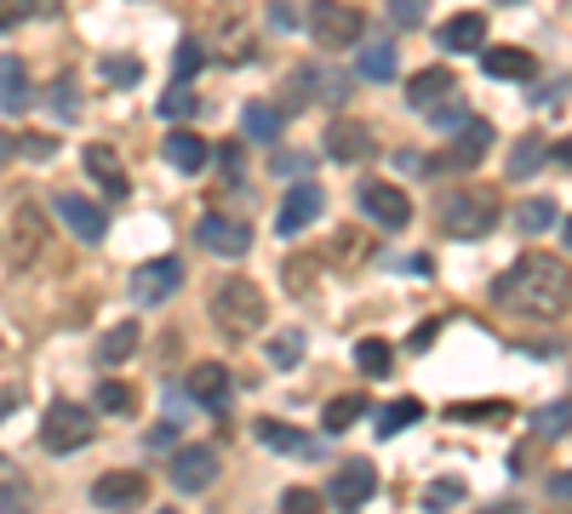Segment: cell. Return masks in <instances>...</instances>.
I'll return each mask as SVG.
<instances>
[{
  "label": "cell",
  "instance_id": "6da1fadb",
  "mask_svg": "<svg viewBox=\"0 0 572 514\" xmlns=\"http://www.w3.org/2000/svg\"><path fill=\"white\" fill-rule=\"evenodd\" d=\"M566 297H572L566 263L550 258V252H521L492 281V303L510 308V315H521V321H561L566 315Z\"/></svg>",
  "mask_w": 572,
  "mask_h": 514
},
{
  "label": "cell",
  "instance_id": "7a4b0ae2",
  "mask_svg": "<svg viewBox=\"0 0 572 514\" xmlns=\"http://www.w3.org/2000/svg\"><path fill=\"white\" fill-rule=\"evenodd\" d=\"M207 308H212V321H218L223 337H252V332L269 321V297L258 292V281H247V274L218 281L212 297H207Z\"/></svg>",
  "mask_w": 572,
  "mask_h": 514
},
{
  "label": "cell",
  "instance_id": "3957f363",
  "mask_svg": "<svg viewBox=\"0 0 572 514\" xmlns=\"http://www.w3.org/2000/svg\"><path fill=\"white\" fill-rule=\"evenodd\" d=\"M498 195L492 189H447V200H441V229L453 234V240H487L492 229H498Z\"/></svg>",
  "mask_w": 572,
  "mask_h": 514
},
{
  "label": "cell",
  "instance_id": "277c9868",
  "mask_svg": "<svg viewBox=\"0 0 572 514\" xmlns=\"http://www.w3.org/2000/svg\"><path fill=\"white\" fill-rule=\"evenodd\" d=\"M310 34H315L321 52H344V46H361L366 18H361V7H350V0H315L310 7Z\"/></svg>",
  "mask_w": 572,
  "mask_h": 514
},
{
  "label": "cell",
  "instance_id": "5b68a950",
  "mask_svg": "<svg viewBox=\"0 0 572 514\" xmlns=\"http://www.w3.org/2000/svg\"><path fill=\"white\" fill-rule=\"evenodd\" d=\"M41 445H46L52 458H70V452H81V445H92V411H86V406H75V400L46 406Z\"/></svg>",
  "mask_w": 572,
  "mask_h": 514
},
{
  "label": "cell",
  "instance_id": "8992f818",
  "mask_svg": "<svg viewBox=\"0 0 572 514\" xmlns=\"http://www.w3.org/2000/svg\"><path fill=\"white\" fill-rule=\"evenodd\" d=\"M355 206H361V212L373 218L378 229H407V223H413L407 189H395V183H384V178H366V183L355 189Z\"/></svg>",
  "mask_w": 572,
  "mask_h": 514
},
{
  "label": "cell",
  "instance_id": "52a82bcc",
  "mask_svg": "<svg viewBox=\"0 0 572 514\" xmlns=\"http://www.w3.org/2000/svg\"><path fill=\"white\" fill-rule=\"evenodd\" d=\"M178 286H184V263L178 258H149V263L132 269V303H138V308L166 303Z\"/></svg>",
  "mask_w": 572,
  "mask_h": 514
},
{
  "label": "cell",
  "instance_id": "ba28073f",
  "mask_svg": "<svg viewBox=\"0 0 572 514\" xmlns=\"http://www.w3.org/2000/svg\"><path fill=\"white\" fill-rule=\"evenodd\" d=\"M92 503L97 508H138L149 503V474L144 469H110L92 480Z\"/></svg>",
  "mask_w": 572,
  "mask_h": 514
},
{
  "label": "cell",
  "instance_id": "9c48e42d",
  "mask_svg": "<svg viewBox=\"0 0 572 514\" xmlns=\"http://www.w3.org/2000/svg\"><path fill=\"white\" fill-rule=\"evenodd\" d=\"M218 480V445H178L173 452V486L178 492H207Z\"/></svg>",
  "mask_w": 572,
  "mask_h": 514
},
{
  "label": "cell",
  "instance_id": "30bf717a",
  "mask_svg": "<svg viewBox=\"0 0 572 514\" xmlns=\"http://www.w3.org/2000/svg\"><path fill=\"white\" fill-rule=\"evenodd\" d=\"M195 240L207 252H218V258H247V246H252V229L241 223V218H223V212H207L195 223Z\"/></svg>",
  "mask_w": 572,
  "mask_h": 514
},
{
  "label": "cell",
  "instance_id": "8fae6325",
  "mask_svg": "<svg viewBox=\"0 0 572 514\" xmlns=\"http://www.w3.org/2000/svg\"><path fill=\"white\" fill-rule=\"evenodd\" d=\"M373 492H378V469L366 463V458L344 463L339 474L326 480V503H332V508H361V503L373 497Z\"/></svg>",
  "mask_w": 572,
  "mask_h": 514
},
{
  "label": "cell",
  "instance_id": "7c38bea8",
  "mask_svg": "<svg viewBox=\"0 0 572 514\" xmlns=\"http://www.w3.org/2000/svg\"><path fill=\"white\" fill-rule=\"evenodd\" d=\"M41 234H46V218H41V206H18L12 212V229H7V258H12V269H29L41 258Z\"/></svg>",
  "mask_w": 572,
  "mask_h": 514
},
{
  "label": "cell",
  "instance_id": "4fadbf2b",
  "mask_svg": "<svg viewBox=\"0 0 572 514\" xmlns=\"http://www.w3.org/2000/svg\"><path fill=\"white\" fill-rule=\"evenodd\" d=\"M52 212L70 223V234L75 240H86V246H97V240L110 234V218H104V206H92L86 195H58L52 200Z\"/></svg>",
  "mask_w": 572,
  "mask_h": 514
},
{
  "label": "cell",
  "instance_id": "5bb4252c",
  "mask_svg": "<svg viewBox=\"0 0 572 514\" xmlns=\"http://www.w3.org/2000/svg\"><path fill=\"white\" fill-rule=\"evenodd\" d=\"M321 206H326L321 183H292V189L281 195V212H275V229H281V234H298V229H310V223L321 218Z\"/></svg>",
  "mask_w": 572,
  "mask_h": 514
},
{
  "label": "cell",
  "instance_id": "9a60e30c",
  "mask_svg": "<svg viewBox=\"0 0 572 514\" xmlns=\"http://www.w3.org/2000/svg\"><path fill=\"white\" fill-rule=\"evenodd\" d=\"M458 137H453V149H447V166H458V171H469V166H481L487 155H492V126L487 120H464V126H453Z\"/></svg>",
  "mask_w": 572,
  "mask_h": 514
},
{
  "label": "cell",
  "instance_id": "2e32d148",
  "mask_svg": "<svg viewBox=\"0 0 572 514\" xmlns=\"http://www.w3.org/2000/svg\"><path fill=\"white\" fill-rule=\"evenodd\" d=\"M189 400L207 406V411H223V406H229V366L200 360V366L189 371Z\"/></svg>",
  "mask_w": 572,
  "mask_h": 514
},
{
  "label": "cell",
  "instance_id": "e0dca14e",
  "mask_svg": "<svg viewBox=\"0 0 572 514\" xmlns=\"http://www.w3.org/2000/svg\"><path fill=\"white\" fill-rule=\"evenodd\" d=\"M81 160H86V171L97 178V189H104L110 200H126V189H132V183H126V166H121V155H115L110 144H86V155H81Z\"/></svg>",
  "mask_w": 572,
  "mask_h": 514
},
{
  "label": "cell",
  "instance_id": "ac0fdd59",
  "mask_svg": "<svg viewBox=\"0 0 572 514\" xmlns=\"http://www.w3.org/2000/svg\"><path fill=\"white\" fill-rule=\"evenodd\" d=\"M481 69L492 81H532L538 75V57L521 46H481Z\"/></svg>",
  "mask_w": 572,
  "mask_h": 514
},
{
  "label": "cell",
  "instance_id": "d6986e66",
  "mask_svg": "<svg viewBox=\"0 0 572 514\" xmlns=\"http://www.w3.org/2000/svg\"><path fill=\"white\" fill-rule=\"evenodd\" d=\"M378 144H373V132H366L361 120H332L326 126V155L332 160H366Z\"/></svg>",
  "mask_w": 572,
  "mask_h": 514
},
{
  "label": "cell",
  "instance_id": "ffe728a7",
  "mask_svg": "<svg viewBox=\"0 0 572 514\" xmlns=\"http://www.w3.org/2000/svg\"><path fill=\"white\" fill-rule=\"evenodd\" d=\"M35 92H29V75H23V57L0 52V115H23Z\"/></svg>",
  "mask_w": 572,
  "mask_h": 514
},
{
  "label": "cell",
  "instance_id": "44dd1931",
  "mask_svg": "<svg viewBox=\"0 0 572 514\" xmlns=\"http://www.w3.org/2000/svg\"><path fill=\"white\" fill-rule=\"evenodd\" d=\"M453 92H458V81H453V69H447V63L418 69V75L407 81V103H413V109H435V103L453 97Z\"/></svg>",
  "mask_w": 572,
  "mask_h": 514
},
{
  "label": "cell",
  "instance_id": "7402d4cb",
  "mask_svg": "<svg viewBox=\"0 0 572 514\" xmlns=\"http://www.w3.org/2000/svg\"><path fill=\"white\" fill-rule=\"evenodd\" d=\"M160 155H166V166H178V171H200V166H207V137H200V132H173V137H166V144H160Z\"/></svg>",
  "mask_w": 572,
  "mask_h": 514
},
{
  "label": "cell",
  "instance_id": "603a6c76",
  "mask_svg": "<svg viewBox=\"0 0 572 514\" xmlns=\"http://www.w3.org/2000/svg\"><path fill=\"white\" fill-rule=\"evenodd\" d=\"M441 46H447V52H481V46H487V18H481V12H458V18L441 29Z\"/></svg>",
  "mask_w": 572,
  "mask_h": 514
},
{
  "label": "cell",
  "instance_id": "cb8c5ba5",
  "mask_svg": "<svg viewBox=\"0 0 572 514\" xmlns=\"http://www.w3.org/2000/svg\"><path fill=\"white\" fill-rule=\"evenodd\" d=\"M544 160H550V144L527 132V137H516V149H510V160H503V171H510V178L521 183V178H532V171L544 166Z\"/></svg>",
  "mask_w": 572,
  "mask_h": 514
},
{
  "label": "cell",
  "instance_id": "d4e9b609",
  "mask_svg": "<svg viewBox=\"0 0 572 514\" xmlns=\"http://www.w3.org/2000/svg\"><path fill=\"white\" fill-rule=\"evenodd\" d=\"M355 69H361V81H378V86H384V81H395L401 63H395V46H389V41H366V52H361Z\"/></svg>",
  "mask_w": 572,
  "mask_h": 514
},
{
  "label": "cell",
  "instance_id": "484cf974",
  "mask_svg": "<svg viewBox=\"0 0 572 514\" xmlns=\"http://www.w3.org/2000/svg\"><path fill=\"white\" fill-rule=\"evenodd\" d=\"M132 349H138V321H126V326H110L104 337H97V360H104V366H121Z\"/></svg>",
  "mask_w": 572,
  "mask_h": 514
},
{
  "label": "cell",
  "instance_id": "4316f807",
  "mask_svg": "<svg viewBox=\"0 0 572 514\" xmlns=\"http://www.w3.org/2000/svg\"><path fill=\"white\" fill-rule=\"evenodd\" d=\"M241 126H247L252 144H275V137H281V109H269V103H247Z\"/></svg>",
  "mask_w": 572,
  "mask_h": 514
},
{
  "label": "cell",
  "instance_id": "83f0119b",
  "mask_svg": "<svg viewBox=\"0 0 572 514\" xmlns=\"http://www.w3.org/2000/svg\"><path fill=\"white\" fill-rule=\"evenodd\" d=\"M366 418V395H339L326 411H321V423H326V434H344V429H355Z\"/></svg>",
  "mask_w": 572,
  "mask_h": 514
},
{
  "label": "cell",
  "instance_id": "f1b7e54d",
  "mask_svg": "<svg viewBox=\"0 0 572 514\" xmlns=\"http://www.w3.org/2000/svg\"><path fill=\"white\" fill-rule=\"evenodd\" d=\"M447 418L453 423H492V418H510V400H453Z\"/></svg>",
  "mask_w": 572,
  "mask_h": 514
},
{
  "label": "cell",
  "instance_id": "f546056e",
  "mask_svg": "<svg viewBox=\"0 0 572 514\" xmlns=\"http://www.w3.org/2000/svg\"><path fill=\"white\" fill-rule=\"evenodd\" d=\"M298 360H304V332H298V326L269 337V366H275V371H292Z\"/></svg>",
  "mask_w": 572,
  "mask_h": 514
},
{
  "label": "cell",
  "instance_id": "4dcf8cb0",
  "mask_svg": "<svg viewBox=\"0 0 572 514\" xmlns=\"http://www.w3.org/2000/svg\"><path fill=\"white\" fill-rule=\"evenodd\" d=\"M555 223H561V206H550V200L516 206V229H521V234H544V229H555Z\"/></svg>",
  "mask_w": 572,
  "mask_h": 514
},
{
  "label": "cell",
  "instance_id": "1f68e13d",
  "mask_svg": "<svg viewBox=\"0 0 572 514\" xmlns=\"http://www.w3.org/2000/svg\"><path fill=\"white\" fill-rule=\"evenodd\" d=\"M355 366H361L366 377H389V366H395L389 343H384V337H361V343H355Z\"/></svg>",
  "mask_w": 572,
  "mask_h": 514
},
{
  "label": "cell",
  "instance_id": "d6a6232c",
  "mask_svg": "<svg viewBox=\"0 0 572 514\" xmlns=\"http://www.w3.org/2000/svg\"><path fill=\"white\" fill-rule=\"evenodd\" d=\"M418 418H424V406H418L413 395H401V400H389V406H384V418H378V434L389 440V434H401V429H413Z\"/></svg>",
  "mask_w": 572,
  "mask_h": 514
},
{
  "label": "cell",
  "instance_id": "836d02e7",
  "mask_svg": "<svg viewBox=\"0 0 572 514\" xmlns=\"http://www.w3.org/2000/svg\"><path fill=\"white\" fill-rule=\"evenodd\" d=\"M258 440L269 445V452H315V440L287 429V423H258Z\"/></svg>",
  "mask_w": 572,
  "mask_h": 514
},
{
  "label": "cell",
  "instance_id": "e575fe53",
  "mask_svg": "<svg viewBox=\"0 0 572 514\" xmlns=\"http://www.w3.org/2000/svg\"><path fill=\"white\" fill-rule=\"evenodd\" d=\"M97 75H104V81H115V86H138V81H144V63H138V57H121V52H110V57H97Z\"/></svg>",
  "mask_w": 572,
  "mask_h": 514
},
{
  "label": "cell",
  "instance_id": "d590c367",
  "mask_svg": "<svg viewBox=\"0 0 572 514\" xmlns=\"http://www.w3.org/2000/svg\"><path fill=\"white\" fill-rule=\"evenodd\" d=\"M97 411H115V418H126V411H138V395H132L126 384H115V377H104V384H97Z\"/></svg>",
  "mask_w": 572,
  "mask_h": 514
},
{
  "label": "cell",
  "instance_id": "8d00e7d4",
  "mask_svg": "<svg viewBox=\"0 0 572 514\" xmlns=\"http://www.w3.org/2000/svg\"><path fill=\"white\" fill-rule=\"evenodd\" d=\"M75 92H81L75 75H58V81H52V109H58V120H75V115H81V97H75Z\"/></svg>",
  "mask_w": 572,
  "mask_h": 514
},
{
  "label": "cell",
  "instance_id": "74e56055",
  "mask_svg": "<svg viewBox=\"0 0 572 514\" xmlns=\"http://www.w3.org/2000/svg\"><path fill=\"white\" fill-rule=\"evenodd\" d=\"M23 497H29V480L0 458V508H23Z\"/></svg>",
  "mask_w": 572,
  "mask_h": 514
},
{
  "label": "cell",
  "instance_id": "f35d334b",
  "mask_svg": "<svg viewBox=\"0 0 572 514\" xmlns=\"http://www.w3.org/2000/svg\"><path fill=\"white\" fill-rule=\"evenodd\" d=\"M195 109H200V97H195V92H189L184 81H178L173 92H166V97H160V115H166V120H189Z\"/></svg>",
  "mask_w": 572,
  "mask_h": 514
},
{
  "label": "cell",
  "instance_id": "ab89813d",
  "mask_svg": "<svg viewBox=\"0 0 572 514\" xmlns=\"http://www.w3.org/2000/svg\"><path fill=\"white\" fill-rule=\"evenodd\" d=\"M384 7H389V23H395V29H418L424 12H429V0H384Z\"/></svg>",
  "mask_w": 572,
  "mask_h": 514
},
{
  "label": "cell",
  "instance_id": "60d3db41",
  "mask_svg": "<svg viewBox=\"0 0 572 514\" xmlns=\"http://www.w3.org/2000/svg\"><path fill=\"white\" fill-rule=\"evenodd\" d=\"M424 503H429V508H453V503H464V480H458V474H441V480L429 486Z\"/></svg>",
  "mask_w": 572,
  "mask_h": 514
},
{
  "label": "cell",
  "instance_id": "b9f144b4",
  "mask_svg": "<svg viewBox=\"0 0 572 514\" xmlns=\"http://www.w3.org/2000/svg\"><path fill=\"white\" fill-rule=\"evenodd\" d=\"M12 144H18L29 160H52V155H58V137H46V132H23V137H12Z\"/></svg>",
  "mask_w": 572,
  "mask_h": 514
},
{
  "label": "cell",
  "instance_id": "7bdbcfd3",
  "mask_svg": "<svg viewBox=\"0 0 572 514\" xmlns=\"http://www.w3.org/2000/svg\"><path fill=\"white\" fill-rule=\"evenodd\" d=\"M458 103H447V109H441V103H435V109H424L429 120H435V132H453V126H464L469 115H464V92H453Z\"/></svg>",
  "mask_w": 572,
  "mask_h": 514
},
{
  "label": "cell",
  "instance_id": "ee69618b",
  "mask_svg": "<svg viewBox=\"0 0 572 514\" xmlns=\"http://www.w3.org/2000/svg\"><path fill=\"white\" fill-rule=\"evenodd\" d=\"M281 508H287V514H310V508H321V492H310V486H287V492H281Z\"/></svg>",
  "mask_w": 572,
  "mask_h": 514
},
{
  "label": "cell",
  "instance_id": "f6af8a7d",
  "mask_svg": "<svg viewBox=\"0 0 572 514\" xmlns=\"http://www.w3.org/2000/svg\"><path fill=\"white\" fill-rule=\"evenodd\" d=\"M41 7L35 0H0V29H18V23H29Z\"/></svg>",
  "mask_w": 572,
  "mask_h": 514
},
{
  "label": "cell",
  "instance_id": "bcb514c9",
  "mask_svg": "<svg viewBox=\"0 0 572 514\" xmlns=\"http://www.w3.org/2000/svg\"><path fill=\"white\" fill-rule=\"evenodd\" d=\"M566 400H555V406H544V411H538V434H566Z\"/></svg>",
  "mask_w": 572,
  "mask_h": 514
},
{
  "label": "cell",
  "instance_id": "7dc6e473",
  "mask_svg": "<svg viewBox=\"0 0 572 514\" xmlns=\"http://www.w3.org/2000/svg\"><path fill=\"white\" fill-rule=\"evenodd\" d=\"M173 69H178V81H189L195 69H200V46H195V41H184V46H178V57H173Z\"/></svg>",
  "mask_w": 572,
  "mask_h": 514
},
{
  "label": "cell",
  "instance_id": "c3c4849f",
  "mask_svg": "<svg viewBox=\"0 0 572 514\" xmlns=\"http://www.w3.org/2000/svg\"><path fill=\"white\" fill-rule=\"evenodd\" d=\"M561 92H566V75H555V81H550L544 92H538L532 103H544V109H561Z\"/></svg>",
  "mask_w": 572,
  "mask_h": 514
},
{
  "label": "cell",
  "instance_id": "681fc988",
  "mask_svg": "<svg viewBox=\"0 0 572 514\" xmlns=\"http://www.w3.org/2000/svg\"><path fill=\"white\" fill-rule=\"evenodd\" d=\"M218 166H223V178H241V149L223 144V149H218Z\"/></svg>",
  "mask_w": 572,
  "mask_h": 514
},
{
  "label": "cell",
  "instance_id": "f907efd6",
  "mask_svg": "<svg viewBox=\"0 0 572 514\" xmlns=\"http://www.w3.org/2000/svg\"><path fill=\"white\" fill-rule=\"evenodd\" d=\"M310 269H315V263H304V258H298V263L287 269V281H292V292H298V297H304V292H310V281H304V274H310Z\"/></svg>",
  "mask_w": 572,
  "mask_h": 514
},
{
  "label": "cell",
  "instance_id": "816d5d0a",
  "mask_svg": "<svg viewBox=\"0 0 572 514\" xmlns=\"http://www.w3.org/2000/svg\"><path fill=\"white\" fill-rule=\"evenodd\" d=\"M269 23H275V29H292V12L281 7V0H275V7H269Z\"/></svg>",
  "mask_w": 572,
  "mask_h": 514
},
{
  "label": "cell",
  "instance_id": "f5cc1de1",
  "mask_svg": "<svg viewBox=\"0 0 572 514\" xmlns=\"http://www.w3.org/2000/svg\"><path fill=\"white\" fill-rule=\"evenodd\" d=\"M18 400H23V389H7V395H0V411H12Z\"/></svg>",
  "mask_w": 572,
  "mask_h": 514
},
{
  "label": "cell",
  "instance_id": "db71d44e",
  "mask_svg": "<svg viewBox=\"0 0 572 514\" xmlns=\"http://www.w3.org/2000/svg\"><path fill=\"white\" fill-rule=\"evenodd\" d=\"M12 155V137H0V160H7Z\"/></svg>",
  "mask_w": 572,
  "mask_h": 514
},
{
  "label": "cell",
  "instance_id": "11a10c76",
  "mask_svg": "<svg viewBox=\"0 0 572 514\" xmlns=\"http://www.w3.org/2000/svg\"><path fill=\"white\" fill-rule=\"evenodd\" d=\"M498 7H521V0H498Z\"/></svg>",
  "mask_w": 572,
  "mask_h": 514
}]
</instances>
